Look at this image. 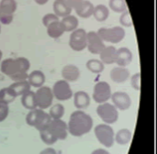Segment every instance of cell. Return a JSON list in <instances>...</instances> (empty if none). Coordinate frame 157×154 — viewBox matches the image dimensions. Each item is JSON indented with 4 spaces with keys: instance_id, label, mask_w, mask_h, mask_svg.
I'll return each mask as SVG.
<instances>
[{
    "instance_id": "cell-1",
    "label": "cell",
    "mask_w": 157,
    "mask_h": 154,
    "mask_svg": "<svg viewBox=\"0 0 157 154\" xmlns=\"http://www.w3.org/2000/svg\"><path fill=\"white\" fill-rule=\"evenodd\" d=\"M93 128L92 118L82 110L74 111L69 118L68 131L74 137H82L91 131Z\"/></svg>"
},
{
    "instance_id": "cell-2",
    "label": "cell",
    "mask_w": 157,
    "mask_h": 154,
    "mask_svg": "<svg viewBox=\"0 0 157 154\" xmlns=\"http://www.w3.org/2000/svg\"><path fill=\"white\" fill-rule=\"evenodd\" d=\"M30 68V62L25 57H17L16 59L8 58L1 62L0 71L5 75L11 77L17 73H28Z\"/></svg>"
},
{
    "instance_id": "cell-3",
    "label": "cell",
    "mask_w": 157,
    "mask_h": 154,
    "mask_svg": "<svg viewBox=\"0 0 157 154\" xmlns=\"http://www.w3.org/2000/svg\"><path fill=\"white\" fill-rule=\"evenodd\" d=\"M52 121V118L49 113H46L43 109L35 108L29 110V114L26 116V123L36 129L39 132L47 129Z\"/></svg>"
},
{
    "instance_id": "cell-4",
    "label": "cell",
    "mask_w": 157,
    "mask_h": 154,
    "mask_svg": "<svg viewBox=\"0 0 157 154\" xmlns=\"http://www.w3.org/2000/svg\"><path fill=\"white\" fill-rule=\"evenodd\" d=\"M95 136L98 142L106 148H111L115 141L113 129L109 124H99L94 129Z\"/></svg>"
},
{
    "instance_id": "cell-5",
    "label": "cell",
    "mask_w": 157,
    "mask_h": 154,
    "mask_svg": "<svg viewBox=\"0 0 157 154\" xmlns=\"http://www.w3.org/2000/svg\"><path fill=\"white\" fill-rule=\"evenodd\" d=\"M119 109L112 104L108 102L99 104L97 107V114L105 124H114L119 119Z\"/></svg>"
},
{
    "instance_id": "cell-6",
    "label": "cell",
    "mask_w": 157,
    "mask_h": 154,
    "mask_svg": "<svg viewBox=\"0 0 157 154\" xmlns=\"http://www.w3.org/2000/svg\"><path fill=\"white\" fill-rule=\"evenodd\" d=\"M98 34L103 41L110 43H119L125 37V30L123 28L116 26L113 28H101L98 29Z\"/></svg>"
},
{
    "instance_id": "cell-7",
    "label": "cell",
    "mask_w": 157,
    "mask_h": 154,
    "mask_svg": "<svg viewBox=\"0 0 157 154\" xmlns=\"http://www.w3.org/2000/svg\"><path fill=\"white\" fill-rule=\"evenodd\" d=\"M69 46L75 51H82L87 47V32L84 28L74 30L69 39Z\"/></svg>"
},
{
    "instance_id": "cell-8",
    "label": "cell",
    "mask_w": 157,
    "mask_h": 154,
    "mask_svg": "<svg viewBox=\"0 0 157 154\" xmlns=\"http://www.w3.org/2000/svg\"><path fill=\"white\" fill-rule=\"evenodd\" d=\"M36 96V102H37V107L38 108L40 109H47L50 107H52L54 96L52 93V89H51L49 86H41L38 88V90L35 92Z\"/></svg>"
},
{
    "instance_id": "cell-9",
    "label": "cell",
    "mask_w": 157,
    "mask_h": 154,
    "mask_svg": "<svg viewBox=\"0 0 157 154\" xmlns=\"http://www.w3.org/2000/svg\"><path fill=\"white\" fill-rule=\"evenodd\" d=\"M111 96H112L111 87L109 85V83L100 81L95 85L92 97L96 103H98V104L106 103L108 100H109L111 98Z\"/></svg>"
},
{
    "instance_id": "cell-10",
    "label": "cell",
    "mask_w": 157,
    "mask_h": 154,
    "mask_svg": "<svg viewBox=\"0 0 157 154\" xmlns=\"http://www.w3.org/2000/svg\"><path fill=\"white\" fill-rule=\"evenodd\" d=\"M52 93L54 98H56L58 101H67L74 96L69 82L63 79L55 82L52 86Z\"/></svg>"
},
{
    "instance_id": "cell-11",
    "label": "cell",
    "mask_w": 157,
    "mask_h": 154,
    "mask_svg": "<svg viewBox=\"0 0 157 154\" xmlns=\"http://www.w3.org/2000/svg\"><path fill=\"white\" fill-rule=\"evenodd\" d=\"M47 129L58 141H64L68 136V124L62 119H52Z\"/></svg>"
},
{
    "instance_id": "cell-12",
    "label": "cell",
    "mask_w": 157,
    "mask_h": 154,
    "mask_svg": "<svg viewBox=\"0 0 157 154\" xmlns=\"http://www.w3.org/2000/svg\"><path fill=\"white\" fill-rule=\"evenodd\" d=\"M105 44L103 39L99 37L98 32L89 31L87 32V50L93 54H100L104 50Z\"/></svg>"
},
{
    "instance_id": "cell-13",
    "label": "cell",
    "mask_w": 157,
    "mask_h": 154,
    "mask_svg": "<svg viewBox=\"0 0 157 154\" xmlns=\"http://www.w3.org/2000/svg\"><path fill=\"white\" fill-rule=\"evenodd\" d=\"M110 99L113 105L119 110H121V111L129 109L132 106V99L130 96L125 92H121V91L115 92L112 94Z\"/></svg>"
},
{
    "instance_id": "cell-14",
    "label": "cell",
    "mask_w": 157,
    "mask_h": 154,
    "mask_svg": "<svg viewBox=\"0 0 157 154\" xmlns=\"http://www.w3.org/2000/svg\"><path fill=\"white\" fill-rule=\"evenodd\" d=\"M62 77L67 82H75L80 77V70L76 65L67 64L62 70Z\"/></svg>"
},
{
    "instance_id": "cell-15",
    "label": "cell",
    "mask_w": 157,
    "mask_h": 154,
    "mask_svg": "<svg viewBox=\"0 0 157 154\" xmlns=\"http://www.w3.org/2000/svg\"><path fill=\"white\" fill-rule=\"evenodd\" d=\"M53 12L59 17H64L71 15L73 8L68 4L67 0H54L52 5Z\"/></svg>"
},
{
    "instance_id": "cell-16",
    "label": "cell",
    "mask_w": 157,
    "mask_h": 154,
    "mask_svg": "<svg viewBox=\"0 0 157 154\" xmlns=\"http://www.w3.org/2000/svg\"><path fill=\"white\" fill-rule=\"evenodd\" d=\"M132 61V52L130 49L126 47L120 48L117 50V58H116V63L121 67H126L128 66Z\"/></svg>"
},
{
    "instance_id": "cell-17",
    "label": "cell",
    "mask_w": 157,
    "mask_h": 154,
    "mask_svg": "<svg viewBox=\"0 0 157 154\" xmlns=\"http://www.w3.org/2000/svg\"><path fill=\"white\" fill-rule=\"evenodd\" d=\"M90 96L85 91H78L74 95V105L78 110L86 109L90 105Z\"/></svg>"
},
{
    "instance_id": "cell-18",
    "label": "cell",
    "mask_w": 157,
    "mask_h": 154,
    "mask_svg": "<svg viewBox=\"0 0 157 154\" xmlns=\"http://www.w3.org/2000/svg\"><path fill=\"white\" fill-rule=\"evenodd\" d=\"M110 79L117 84H121L126 82L130 78V72L125 67H115L110 71Z\"/></svg>"
},
{
    "instance_id": "cell-19",
    "label": "cell",
    "mask_w": 157,
    "mask_h": 154,
    "mask_svg": "<svg viewBox=\"0 0 157 154\" xmlns=\"http://www.w3.org/2000/svg\"><path fill=\"white\" fill-rule=\"evenodd\" d=\"M100 61L104 64H112L116 63L117 58V49L114 46H107L100 52Z\"/></svg>"
},
{
    "instance_id": "cell-20",
    "label": "cell",
    "mask_w": 157,
    "mask_h": 154,
    "mask_svg": "<svg viewBox=\"0 0 157 154\" xmlns=\"http://www.w3.org/2000/svg\"><path fill=\"white\" fill-rule=\"evenodd\" d=\"M45 80H46L45 74L40 70L32 71L29 74V78H28V82L29 83L31 87H35V88H40L43 86V85L45 84Z\"/></svg>"
},
{
    "instance_id": "cell-21",
    "label": "cell",
    "mask_w": 157,
    "mask_h": 154,
    "mask_svg": "<svg viewBox=\"0 0 157 154\" xmlns=\"http://www.w3.org/2000/svg\"><path fill=\"white\" fill-rule=\"evenodd\" d=\"M64 32H65V29L61 20L55 21L47 27V34L50 38H52V39L60 38Z\"/></svg>"
},
{
    "instance_id": "cell-22",
    "label": "cell",
    "mask_w": 157,
    "mask_h": 154,
    "mask_svg": "<svg viewBox=\"0 0 157 154\" xmlns=\"http://www.w3.org/2000/svg\"><path fill=\"white\" fill-rule=\"evenodd\" d=\"M21 105L24 107V108L28 110H33L35 108H38L35 92L30 90L23 96H21Z\"/></svg>"
},
{
    "instance_id": "cell-23",
    "label": "cell",
    "mask_w": 157,
    "mask_h": 154,
    "mask_svg": "<svg viewBox=\"0 0 157 154\" xmlns=\"http://www.w3.org/2000/svg\"><path fill=\"white\" fill-rule=\"evenodd\" d=\"M94 9H95L94 5L90 1L85 0L82 3V5L77 9H75V12H76L77 16H79L80 17H82V18H88L91 16H93Z\"/></svg>"
},
{
    "instance_id": "cell-24",
    "label": "cell",
    "mask_w": 157,
    "mask_h": 154,
    "mask_svg": "<svg viewBox=\"0 0 157 154\" xmlns=\"http://www.w3.org/2000/svg\"><path fill=\"white\" fill-rule=\"evenodd\" d=\"M132 137V134L130 130H128V129H121L115 135V141L119 145L125 146V145H128L131 142Z\"/></svg>"
},
{
    "instance_id": "cell-25",
    "label": "cell",
    "mask_w": 157,
    "mask_h": 154,
    "mask_svg": "<svg viewBox=\"0 0 157 154\" xmlns=\"http://www.w3.org/2000/svg\"><path fill=\"white\" fill-rule=\"evenodd\" d=\"M9 87L14 91L17 96H23L27 92L30 91L31 85L28 81H21V82H14L12 85H9Z\"/></svg>"
},
{
    "instance_id": "cell-26",
    "label": "cell",
    "mask_w": 157,
    "mask_h": 154,
    "mask_svg": "<svg viewBox=\"0 0 157 154\" xmlns=\"http://www.w3.org/2000/svg\"><path fill=\"white\" fill-rule=\"evenodd\" d=\"M17 7L16 0H1L0 1V14L13 15Z\"/></svg>"
},
{
    "instance_id": "cell-27",
    "label": "cell",
    "mask_w": 157,
    "mask_h": 154,
    "mask_svg": "<svg viewBox=\"0 0 157 154\" xmlns=\"http://www.w3.org/2000/svg\"><path fill=\"white\" fill-rule=\"evenodd\" d=\"M61 22L63 23L65 31H68V32H71V31L73 32L74 30H75L79 24L78 18L73 15H69V16L63 17Z\"/></svg>"
},
{
    "instance_id": "cell-28",
    "label": "cell",
    "mask_w": 157,
    "mask_h": 154,
    "mask_svg": "<svg viewBox=\"0 0 157 154\" xmlns=\"http://www.w3.org/2000/svg\"><path fill=\"white\" fill-rule=\"evenodd\" d=\"M93 16L96 18V20L99 22H103L109 17V10L105 5H98L97 6H95Z\"/></svg>"
},
{
    "instance_id": "cell-29",
    "label": "cell",
    "mask_w": 157,
    "mask_h": 154,
    "mask_svg": "<svg viewBox=\"0 0 157 154\" xmlns=\"http://www.w3.org/2000/svg\"><path fill=\"white\" fill-rule=\"evenodd\" d=\"M86 68L89 72L93 73H100L104 71L105 64L98 59H91L88 60L86 62Z\"/></svg>"
},
{
    "instance_id": "cell-30",
    "label": "cell",
    "mask_w": 157,
    "mask_h": 154,
    "mask_svg": "<svg viewBox=\"0 0 157 154\" xmlns=\"http://www.w3.org/2000/svg\"><path fill=\"white\" fill-rule=\"evenodd\" d=\"M16 97H17V96H16L14 91L9 86L4 87L0 90V100L1 101H4L7 104H10V103L15 101Z\"/></svg>"
},
{
    "instance_id": "cell-31",
    "label": "cell",
    "mask_w": 157,
    "mask_h": 154,
    "mask_svg": "<svg viewBox=\"0 0 157 154\" xmlns=\"http://www.w3.org/2000/svg\"><path fill=\"white\" fill-rule=\"evenodd\" d=\"M65 112L64 107L62 104H55L51 107L49 114L52 118V119H62Z\"/></svg>"
},
{
    "instance_id": "cell-32",
    "label": "cell",
    "mask_w": 157,
    "mask_h": 154,
    "mask_svg": "<svg viewBox=\"0 0 157 154\" xmlns=\"http://www.w3.org/2000/svg\"><path fill=\"white\" fill-rule=\"evenodd\" d=\"M40 140L41 141L46 144V145H53L54 143L57 142V138L54 137L52 135V133L48 130V129H45L41 131H40Z\"/></svg>"
},
{
    "instance_id": "cell-33",
    "label": "cell",
    "mask_w": 157,
    "mask_h": 154,
    "mask_svg": "<svg viewBox=\"0 0 157 154\" xmlns=\"http://www.w3.org/2000/svg\"><path fill=\"white\" fill-rule=\"evenodd\" d=\"M109 7L116 13H123L127 11V5L125 0H109Z\"/></svg>"
},
{
    "instance_id": "cell-34",
    "label": "cell",
    "mask_w": 157,
    "mask_h": 154,
    "mask_svg": "<svg viewBox=\"0 0 157 154\" xmlns=\"http://www.w3.org/2000/svg\"><path fill=\"white\" fill-rule=\"evenodd\" d=\"M120 23L121 26L124 27H132V19L131 17V13L127 10L123 12L120 17Z\"/></svg>"
},
{
    "instance_id": "cell-35",
    "label": "cell",
    "mask_w": 157,
    "mask_h": 154,
    "mask_svg": "<svg viewBox=\"0 0 157 154\" xmlns=\"http://www.w3.org/2000/svg\"><path fill=\"white\" fill-rule=\"evenodd\" d=\"M8 114H9L8 104L0 100V123L6 119V118L8 117Z\"/></svg>"
},
{
    "instance_id": "cell-36",
    "label": "cell",
    "mask_w": 157,
    "mask_h": 154,
    "mask_svg": "<svg viewBox=\"0 0 157 154\" xmlns=\"http://www.w3.org/2000/svg\"><path fill=\"white\" fill-rule=\"evenodd\" d=\"M58 20H59V17L56 16L54 13H48V14H46V15H44L42 17V24L46 28L49 25H51L52 23H53L55 21H58Z\"/></svg>"
},
{
    "instance_id": "cell-37",
    "label": "cell",
    "mask_w": 157,
    "mask_h": 154,
    "mask_svg": "<svg viewBox=\"0 0 157 154\" xmlns=\"http://www.w3.org/2000/svg\"><path fill=\"white\" fill-rule=\"evenodd\" d=\"M131 85H132V88L137 91H139L141 89V73H134L131 77Z\"/></svg>"
},
{
    "instance_id": "cell-38",
    "label": "cell",
    "mask_w": 157,
    "mask_h": 154,
    "mask_svg": "<svg viewBox=\"0 0 157 154\" xmlns=\"http://www.w3.org/2000/svg\"><path fill=\"white\" fill-rule=\"evenodd\" d=\"M29 73H17L10 77V79L14 82H21V81H28Z\"/></svg>"
},
{
    "instance_id": "cell-39",
    "label": "cell",
    "mask_w": 157,
    "mask_h": 154,
    "mask_svg": "<svg viewBox=\"0 0 157 154\" xmlns=\"http://www.w3.org/2000/svg\"><path fill=\"white\" fill-rule=\"evenodd\" d=\"M13 15L0 14V22L4 25H9L13 21Z\"/></svg>"
},
{
    "instance_id": "cell-40",
    "label": "cell",
    "mask_w": 157,
    "mask_h": 154,
    "mask_svg": "<svg viewBox=\"0 0 157 154\" xmlns=\"http://www.w3.org/2000/svg\"><path fill=\"white\" fill-rule=\"evenodd\" d=\"M85 0H67L68 4L70 5V6L73 8V9H77L81 5L82 3L84 2Z\"/></svg>"
},
{
    "instance_id": "cell-41",
    "label": "cell",
    "mask_w": 157,
    "mask_h": 154,
    "mask_svg": "<svg viewBox=\"0 0 157 154\" xmlns=\"http://www.w3.org/2000/svg\"><path fill=\"white\" fill-rule=\"evenodd\" d=\"M40 154H57L56 152V151L53 149V148H46V149H44V150H42Z\"/></svg>"
},
{
    "instance_id": "cell-42",
    "label": "cell",
    "mask_w": 157,
    "mask_h": 154,
    "mask_svg": "<svg viewBox=\"0 0 157 154\" xmlns=\"http://www.w3.org/2000/svg\"><path fill=\"white\" fill-rule=\"evenodd\" d=\"M91 154H110L108 151L104 150V149H97L95 151L92 152Z\"/></svg>"
},
{
    "instance_id": "cell-43",
    "label": "cell",
    "mask_w": 157,
    "mask_h": 154,
    "mask_svg": "<svg viewBox=\"0 0 157 154\" xmlns=\"http://www.w3.org/2000/svg\"><path fill=\"white\" fill-rule=\"evenodd\" d=\"M33 1H34L36 4L40 5V6H43V5H45V4H47L49 0H33Z\"/></svg>"
},
{
    "instance_id": "cell-44",
    "label": "cell",
    "mask_w": 157,
    "mask_h": 154,
    "mask_svg": "<svg viewBox=\"0 0 157 154\" xmlns=\"http://www.w3.org/2000/svg\"><path fill=\"white\" fill-rule=\"evenodd\" d=\"M2 57H3V52L0 50V64H1V62H2Z\"/></svg>"
},
{
    "instance_id": "cell-45",
    "label": "cell",
    "mask_w": 157,
    "mask_h": 154,
    "mask_svg": "<svg viewBox=\"0 0 157 154\" xmlns=\"http://www.w3.org/2000/svg\"><path fill=\"white\" fill-rule=\"evenodd\" d=\"M0 33H1V26H0Z\"/></svg>"
}]
</instances>
